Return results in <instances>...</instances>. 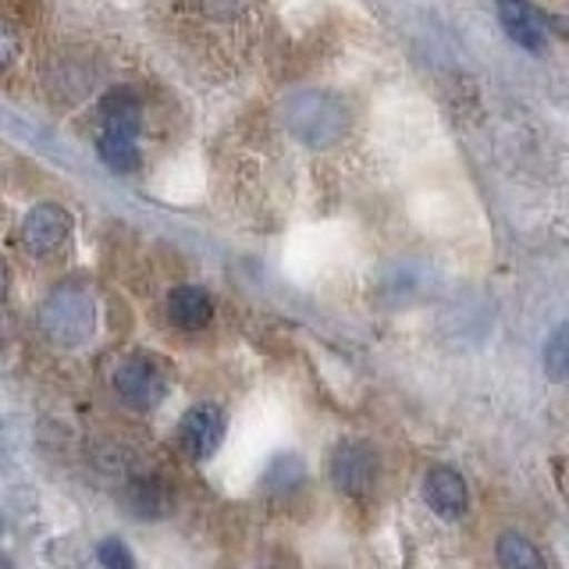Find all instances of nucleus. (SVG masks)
<instances>
[{
	"label": "nucleus",
	"mask_w": 569,
	"mask_h": 569,
	"mask_svg": "<svg viewBox=\"0 0 569 569\" xmlns=\"http://www.w3.org/2000/svg\"><path fill=\"white\" fill-rule=\"evenodd\" d=\"M545 373L551 381L569 385V320L548 335V342H545Z\"/></svg>",
	"instance_id": "13"
},
{
	"label": "nucleus",
	"mask_w": 569,
	"mask_h": 569,
	"mask_svg": "<svg viewBox=\"0 0 569 569\" xmlns=\"http://www.w3.org/2000/svg\"><path fill=\"white\" fill-rule=\"evenodd\" d=\"M284 124L296 139H302L313 150L335 147L338 139L349 132V111L346 103L320 93V89H299L289 100H284Z\"/></svg>",
	"instance_id": "1"
},
{
	"label": "nucleus",
	"mask_w": 569,
	"mask_h": 569,
	"mask_svg": "<svg viewBox=\"0 0 569 569\" xmlns=\"http://www.w3.org/2000/svg\"><path fill=\"white\" fill-rule=\"evenodd\" d=\"M498 22L516 47L541 53L548 47V22L530 0H498Z\"/></svg>",
	"instance_id": "7"
},
{
	"label": "nucleus",
	"mask_w": 569,
	"mask_h": 569,
	"mask_svg": "<svg viewBox=\"0 0 569 569\" xmlns=\"http://www.w3.org/2000/svg\"><path fill=\"white\" fill-rule=\"evenodd\" d=\"M8 284H11V271H8V260L0 257V299L8 296Z\"/></svg>",
	"instance_id": "16"
},
{
	"label": "nucleus",
	"mask_w": 569,
	"mask_h": 569,
	"mask_svg": "<svg viewBox=\"0 0 569 569\" xmlns=\"http://www.w3.org/2000/svg\"><path fill=\"white\" fill-rule=\"evenodd\" d=\"M97 150L103 157V164L114 168V171H136V164H139V150H136V139L132 136L100 132Z\"/></svg>",
	"instance_id": "12"
},
{
	"label": "nucleus",
	"mask_w": 569,
	"mask_h": 569,
	"mask_svg": "<svg viewBox=\"0 0 569 569\" xmlns=\"http://www.w3.org/2000/svg\"><path fill=\"white\" fill-rule=\"evenodd\" d=\"M93 328H97V307H93V299H89V292L79 289V284H61V289H53L43 299L40 331L53 346L76 349V346L89 342Z\"/></svg>",
	"instance_id": "2"
},
{
	"label": "nucleus",
	"mask_w": 569,
	"mask_h": 569,
	"mask_svg": "<svg viewBox=\"0 0 569 569\" xmlns=\"http://www.w3.org/2000/svg\"><path fill=\"white\" fill-rule=\"evenodd\" d=\"M0 533H4V516H0Z\"/></svg>",
	"instance_id": "17"
},
{
	"label": "nucleus",
	"mask_w": 569,
	"mask_h": 569,
	"mask_svg": "<svg viewBox=\"0 0 569 569\" xmlns=\"http://www.w3.org/2000/svg\"><path fill=\"white\" fill-rule=\"evenodd\" d=\"M178 441L192 459H210L224 441V413L218 406H192L178 423Z\"/></svg>",
	"instance_id": "6"
},
{
	"label": "nucleus",
	"mask_w": 569,
	"mask_h": 569,
	"mask_svg": "<svg viewBox=\"0 0 569 569\" xmlns=\"http://www.w3.org/2000/svg\"><path fill=\"white\" fill-rule=\"evenodd\" d=\"M263 480H267V488H296L302 480V459L299 456H278Z\"/></svg>",
	"instance_id": "14"
},
{
	"label": "nucleus",
	"mask_w": 569,
	"mask_h": 569,
	"mask_svg": "<svg viewBox=\"0 0 569 569\" xmlns=\"http://www.w3.org/2000/svg\"><path fill=\"white\" fill-rule=\"evenodd\" d=\"M423 498H427V506H431L441 516V520H459V516H467V509H470L467 480H462L449 467L427 470V477H423Z\"/></svg>",
	"instance_id": "8"
},
{
	"label": "nucleus",
	"mask_w": 569,
	"mask_h": 569,
	"mask_svg": "<svg viewBox=\"0 0 569 569\" xmlns=\"http://www.w3.org/2000/svg\"><path fill=\"white\" fill-rule=\"evenodd\" d=\"M97 559H100L103 569H136L132 551L121 538H103L100 548H97Z\"/></svg>",
	"instance_id": "15"
},
{
	"label": "nucleus",
	"mask_w": 569,
	"mask_h": 569,
	"mask_svg": "<svg viewBox=\"0 0 569 569\" xmlns=\"http://www.w3.org/2000/svg\"><path fill=\"white\" fill-rule=\"evenodd\" d=\"M213 317V299L200 284H178L168 296V320L182 331H200Z\"/></svg>",
	"instance_id": "9"
},
{
	"label": "nucleus",
	"mask_w": 569,
	"mask_h": 569,
	"mask_svg": "<svg viewBox=\"0 0 569 569\" xmlns=\"http://www.w3.org/2000/svg\"><path fill=\"white\" fill-rule=\"evenodd\" d=\"M100 118H103V132H118V136H139V124H142V111H139V97L132 89H114V93L103 97L100 107Z\"/></svg>",
	"instance_id": "10"
},
{
	"label": "nucleus",
	"mask_w": 569,
	"mask_h": 569,
	"mask_svg": "<svg viewBox=\"0 0 569 569\" xmlns=\"http://www.w3.org/2000/svg\"><path fill=\"white\" fill-rule=\"evenodd\" d=\"M331 480L346 495H367L378 480V456L363 441H342L331 456Z\"/></svg>",
	"instance_id": "5"
},
{
	"label": "nucleus",
	"mask_w": 569,
	"mask_h": 569,
	"mask_svg": "<svg viewBox=\"0 0 569 569\" xmlns=\"http://www.w3.org/2000/svg\"><path fill=\"white\" fill-rule=\"evenodd\" d=\"M495 559L498 569H548L538 545L527 541L523 533H502L495 545Z\"/></svg>",
	"instance_id": "11"
},
{
	"label": "nucleus",
	"mask_w": 569,
	"mask_h": 569,
	"mask_svg": "<svg viewBox=\"0 0 569 569\" xmlns=\"http://www.w3.org/2000/svg\"><path fill=\"white\" fill-rule=\"evenodd\" d=\"M114 391L124 406L132 409H153L168 396V378L150 356H129L114 370Z\"/></svg>",
	"instance_id": "3"
},
{
	"label": "nucleus",
	"mask_w": 569,
	"mask_h": 569,
	"mask_svg": "<svg viewBox=\"0 0 569 569\" xmlns=\"http://www.w3.org/2000/svg\"><path fill=\"white\" fill-rule=\"evenodd\" d=\"M71 239V218L68 210L58 203H40L26 213L22 224V242L32 257H53L64 242Z\"/></svg>",
	"instance_id": "4"
}]
</instances>
